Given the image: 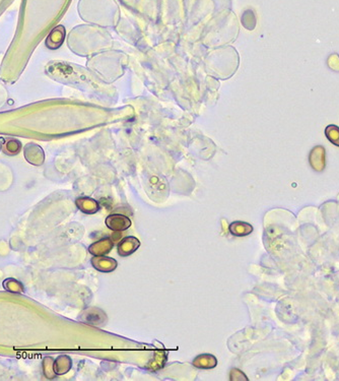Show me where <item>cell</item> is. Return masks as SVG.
<instances>
[{
  "label": "cell",
  "mask_w": 339,
  "mask_h": 381,
  "mask_svg": "<svg viewBox=\"0 0 339 381\" xmlns=\"http://www.w3.org/2000/svg\"><path fill=\"white\" fill-rule=\"evenodd\" d=\"M25 159H27L31 164L34 165H41L44 161V152L43 149L37 145L30 143L24 148Z\"/></svg>",
  "instance_id": "6"
},
{
  "label": "cell",
  "mask_w": 339,
  "mask_h": 381,
  "mask_svg": "<svg viewBox=\"0 0 339 381\" xmlns=\"http://www.w3.org/2000/svg\"><path fill=\"white\" fill-rule=\"evenodd\" d=\"M229 232L238 237H243L251 234L253 232V227L252 225L245 223V222H233L229 225Z\"/></svg>",
  "instance_id": "9"
},
{
  "label": "cell",
  "mask_w": 339,
  "mask_h": 381,
  "mask_svg": "<svg viewBox=\"0 0 339 381\" xmlns=\"http://www.w3.org/2000/svg\"><path fill=\"white\" fill-rule=\"evenodd\" d=\"M114 246V241L111 238H105L102 239L96 243H94L90 248V252L96 256H102V255H106L107 253H109Z\"/></svg>",
  "instance_id": "7"
},
{
  "label": "cell",
  "mask_w": 339,
  "mask_h": 381,
  "mask_svg": "<svg viewBox=\"0 0 339 381\" xmlns=\"http://www.w3.org/2000/svg\"><path fill=\"white\" fill-rule=\"evenodd\" d=\"M106 225L110 230L115 232H121L127 230V229L131 226V221L126 216L113 214L107 217Z\"/></svg>",
  "instance_id": "1"
},
{
  "label": "cell",
  "mask_w": 339,
  "mask_h": 381,
  "mask_svg": "<svg viewBox=\"0 0 339 381\" xmlns=\"http://www.w3.org/2000/svg\"><path fill=\"white\" fill-rule=\"evenodd\" d=\"M327 64L330 69L339 72V56L337 54L330 55L327 60Z\"/></svg>",
  "instance_id": "13"
},
{
  "label": "cell",
  "mask_w": 339,
  "mask_h": 381,
  "mask_svg": "<svg viewBox=\"0 0 339 381\" xmlns=\"http://www.w3.org/2000/svg\"><path fill=\"white\" fill-rule=\"evenodd\" d=\"M309 162L313 170L316 172H322L325 169V148L322 145L313 147L309 156Z\"/></svg>",
  "instance_id": "2"
},
{
  "label": "cell",
  "mask_w": 339,
  "mask_h": 381,
  "mask_svg": "<svg viewBox=\"0 0 339 381\" xmlns=\"http://www.w3.org/2000/svg\"><path fill=\"white\" fill-rule=\"evenodd\" d=\"M325 135L330 142L339 146V127L338 126L334 124L328 125L325 128Z\"/></svg>",
  "instance_id": "11"
},
{
  "label": "cell",
  "mask_w": 339,
  "mask_h": 381,
  "mask_svg": "<svg viewBox=\"0 0 339 381\" xmlns=\"http://www.w3.org/2000/svg\"><path fill=\"white\" fill-rule=\"evenodd\" d=\"M140 246V242L135 237H126L118 245V253L120 256H128L135 252Z\"/></svg>",
  "instance_id": "4"
},
{
  "label": "cell",
  "mask_w": 339,
  "mask_h": 381,
  "mask_svg": "<svg viewBox=\"0 0 339 381\" xmlns=\"http://www.w3.org/2000/svg\"><path fill=\"white\" fill-rule=\"evenodd\" d=\"M20 148H21V144L16 139H9L3 144V151L9 156L18 154Z\"/></svg>",
  "instance_id": "12"
},
{
  "label": "cell",
  "mask_w": 339,
  "mask_h": 381,
  "mask_svg": "<svg viewBox=\"0 0 339 381\" xmlns=\"http://www.w3.org/2000/svg\"><path fill=\"white\" fill-rule=\"evenodd\" d=\"M64 39H65V28L64 25L59 24L52 30L49 36L47 37L46 47L51 50L58 49L62 46Z\"/></svg>",
  "instance_id": "3"
},
{
  "label": "cell",
  "mask_w": 339,
  "mask_h": 381,
  "mask_svg": "<svg viewBox=\"0 0 339 381\" xmlns=\"http://www.w3.org/2000/svg\"><path fill=\"white\" fill-rule=\"evenodd\" d=\"M93 266L103 272H110L115 270L117 267V261L114 258L106 257V256H96L92 259Z\"/></svg>",
  "instance_id": "5"
},
{
  "label": "cell",
  "mask_w": 339,
  "mask_h": 381,
  "mask_svg": "<svg viewBox=\"0 0 339 381\" xmlns=\"http://www.w3.org/2000/svg\"><path fill=\"white\" fill-rule=\"evenodd\" d=\"M76 205L78 209L82 210L86 214H95L99 211L100 206L97 200L89 197H81L76 200Z\"/></svg>",
  "instance_id": "10"
},
{
  "label": "cell",
  "mask_w": 339,
  "mask_h": 381,
  "mask_svg": "<svg viewBox=\"0 0 339 381\" xmlns=\"http://www.w3.org/2000/svg\"><path fill=\"white\" fill-rule=\"evenodd\" d=\"M218 364V360L215 357V356L211 354H203L199 355L194 359L193 365L197 368H202V369H211L215 368Z\"/></svg>",
  "instance_id": "8"
}]
</instances>
